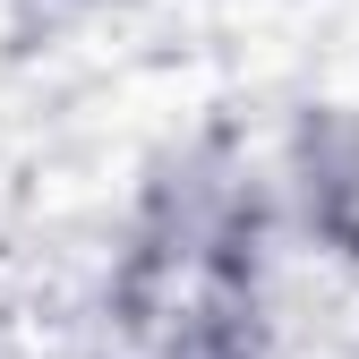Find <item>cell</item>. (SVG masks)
Listing matches in <instances>:
<instances>
[{"instance_id": "cell-3", "label": "cell", "mask_w": 359, "mask_h": 359, "mask_svg": "<svg viewBox=\"0 0 359 359\" xmlns=\"http://www.w3.org/2000/svg\"><path fill=\"white\" fill-rule=\"evenodd\" d=\"M95 359H154V342H137V334H103Z\"/></svg>"}, {"instance_id": "cell-4", "label": "cell", "mask_w": 359, "mask_h": 359, "mask_svg": "<svg viewBox=\"0 0 359 359\" xmlns=\"http://www.w3.org/2000/svg\"><path fill=\"white\" fill-rule=\"evenodd\" d=\"M43 9H103V0H43Z\"/></svg>"}, {"instance_id": "cell-2", "label": "cell", "mask_w": 359, "mask_h": 359, "mask_svg": "<svg viewBox=\"0 0 359 359\" xmlns=\"http://www.w3.org/2000/svg\"><path fill=\"white\" fill-rule=\"evenodd\" d=\"M146 342H154V359H283V334L265 317V291H240V283L180 291V308Z\"/></svg>"}, {"instance_id": "cell-1", "label": "cell", "mask_w": 359, "mask_h": 359, "mask_svg": "<svg viewBox=\"0 0 359 359\" xmlns=\"http://www.w3.org/2000/svg\"><path fill=\"white\" fill-rule=\"evenodd\" d=\"M283 205L308 248L359 274V103H308L283 137Z\"/></svg>"}]
</instances>
